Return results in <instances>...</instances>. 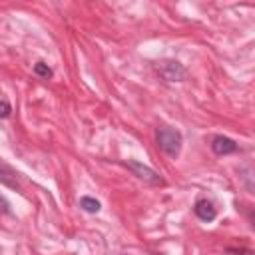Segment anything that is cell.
Here are the masks:
<instances>
[{"label": "cell", "instance_id": "6da1fadb", "mask_svg": "<svg viewBox=\"0 0 255 255\" xmlns=\"http://www.w3.org/2000/svg\"><path fill=\"white\" fill-rule=\"evenodd\" d=\"M157 143H159V147L167 155L175 157L179 153V149H181V135H179V131H175L171 128H159V131H157Z\"/></svg>", "mask_w": 255, "mask_h": 255}, {"label": "cell", "instance_id": "7a4b0ae2", "mask_svg": "<svg viewBox=\"0 0 255 255\" xmlns=\"http://www.w3.org/2000/svg\"><path fill=\"white\" fill-rule=\"evenodd\" d=\"M211 147H213V151H215V153H219V155H225V153H233V151L237 149L235 141H233V139H229V137H223V135H217V137H213V141H211Z\"/></svg>", "mask_w": 255, "mask_h": 255}, {"label": "cell", "instance_id": "3957f363", "mask_svg": "<svg viewBox=\"0 0 255 255\" xmlns=\"http://www.w3.org/2000/svg\"><path fill=\"white\" fill-rule=\"evenodd\" d=\"M195 215L199 219H203V221H213L215 219V207H213V203L207 201V199H199L195 203Z\"/></svg>", "mask_w": 255, "mask_h": 255}, {"label": "cell", "instance_id": "277c9868", "mask_svg": "<svg viewBox=\"0 0 255 255\" xmlns=\"http://www.w3.org/2000/svg\"><path fill=\"white\" fill-rule=\"evenodd\" d=\"M129 167L137 173V177L147 179V181H151V183H161V179L157 177V173H155V171H151V169H147V167H143V165H139V163H135V161H131V163H129Z\"/></svg>", "mask_w": 255, "mask_h": 255}, {"label": "cell", "instance_id": "5b68a950", "mask_svg": "<svg viewBox=\"0 0 255 255\" xmlns=\"http://www.w3.org/2000/svg\"><path fill=\"white\" fill-rule=\"evenodd\" d=\"M163 66L169 68V72H165L163 76H165L167 80H171V82H179V80L185 76V70H183L177 62H163Z\"/></svg>", "mask_w": 255, "mask_h": 255}, {"label": "cell", "instance_id": "8992f818", "mask_svg": "<svg viewBox=\"0 0 255 255\" xmlns=\"http://www.w3.org/2000/svg\"><path fill=\"white\" fill-rule=\"evenodd\" d=\"M80 205H82L86 211H90V213H98V211H100V203H98L96 199H92V197H82V199H80Z\"/></svg>", "mask_w": 255, "mask_h": 255}, {"label": "cell", "instance_id": "52a82bcc", "mask_svg": "<svg viewBox=\"0 0 255 255\" xmlns=\"http://www.w3.org/2000/svg\"><path fill=\"white\" fill-rule=\"evenodd\" d=\"M34 70H36V74H40V76H44V78H48V76H52V70L44 64V62H38L36 66H34Z\"/></svg>", "mask_w": 255, "mask_h": 255}, {"label": "cell", "instance_id": "ba28073f", "mask_svg": "<svg viewBox=\"0 0 255 255\" xmlns=\"http://www.w3.org/2000/svg\"><path fill=\"white\" fill-rule=\"evenodd\" d=\"M8 116H10V104L0 102V118H8Z\"/></svg>", "mask_w": 255, "mask_h": 255}]
</instances>
